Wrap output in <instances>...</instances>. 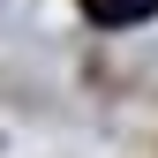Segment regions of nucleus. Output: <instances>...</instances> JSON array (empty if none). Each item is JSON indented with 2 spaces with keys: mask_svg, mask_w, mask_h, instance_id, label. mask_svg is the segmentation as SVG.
I'll use <instances>...</instances> for the list:
<instances>
[{
  "mask_svg": "<svg viewBox=\"0 0 158 158\" xmlns=\"http://www.w3.org/2000/svg\"><path fill=\"white\" fill-rule=\"evenodd\" d=\"M83 15H90L98 30H121V23H151L158 0H83Z\"/></svg>",
  "mask_w": 158,
  "mask_h": 158,
  "instance_id": "f257e3e1",
  "label": "nucleus"
}]
</instances>
